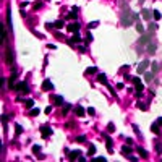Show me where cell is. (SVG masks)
Returning <instances> with one entry per match:
<instances>
[{
	"label": "cell",
	"instance_id": "cell-1",
	"mask_svg": "<svg viewBox=\"0 0 162 162\" xmlns=\"http://www.w3.org/2000/svg\"><path fill=\"white\" fill-rule=\"evenodd\" d=\"M136 19H139V15L138 13H133V12H125L123 15H122V26H130L133 21H136Z\"/></svg>",
	"mask_w": 162,
	"mask_h": 162
},
{
	"label": "cell",
	"instance_id": "cell-2",
	"mask_svg": "<svg viewBox=\"0 0 162 162\" xmlns=\"http://www.w3.org/2000/svg\"><path fill=\"white\" fill-rule=\"evenodd\" d=\"M133 83H135V89H136V96H141V93H143V89H144V86H143V83H141V80L139 78H133Z\"/></svg>",
	"mask_w": 162,
	"mask_h": 162
},
{
	"label": "cell",
	"instance_id": "cell-3",
	"mask_svg": "<svg viewBox=\"0 0 162 162\" xmlns=\"http://www.w3.org/2000/svg\"><path fill=\"white\" fill-rule=\"evenodd\" d=\"M15 91H18V93H21V94H26V93H29L28 83H24V81H21V83H16V88H15Z\"/></svg>",
	"mask_w": 162,
	"mask_h": 162
},
{
	"label": "cell",
	"instance_id": "cell-4",
	"mask_svg": "<svg viewBox=\"0 0 162 162\" xmlns=\"http://www.w3.org/2000/svg\"><path fill=\"white\" fill-rule=\"evenodd\" d=\"M16 76H18V75H16V71H13L12 76L8 78V88H10V89H15V88H16Z\"/></svg>",
	"mask_w": 162,
	"mask_h": 162
},
{
	"label": "cell",
	"instance_id": "cell-5",
	"mask_svg": "<svg viewBox=\"0 0 162 162\" xmlns=\"http://www.w3.org/2000/svg\"><path fill=\"white\" fill-rule=\"evenodd\" d=\"M149 65H151V63H149V60H143V62H141V63L138 65V75H143Z\"/></svg>",
	"mask_w": 162,
	"mask_h": 162
},
{
	"label": "cell",
	"instance_id": "cell-6",
	"mask_svg": "<svg viewBox=\"0 0 162 162\" xmlns=\"http://www.w3.org/2000/svg\"><path fill=\"white\" fill-rule=\"evenodd\" d=\"M52 135V128L50 127H42L41 128V136L42 138H47V136H50Z\"/></svg>",
	"mask_w": 162,
	"mask_h": 162
},
{
	"label": "cell",
	"instance_id": "cell-7",
	"mask_svg": "<svg viewBox=\"0 0 162 162\" xmlns=\"http://www.w3.org/2000/svg\"><path fill=\"white\" fill-rule=\"evenodd\" d=\"M66 28H68V31H71V32H78V31H80V28H81V24L75 21V23L68 24V26H66Z\"/></svg>",
	"mask_w": 162,
	"mask_h": 162
},
{
	"label": "cell",
	"instance_id": "cell-8",
	"mask_svg": "<svg viewBox=\"0 0 162 162\" xmlns=\"http://www.w3.org/2000/svg\"><path fill=\"white\" fill-rule=\"evenodd\" d=\"M5 62H7L8 65H12V63H13V52H12V49H7V55H5Z\"/></svg>",
	"mask_w": 162,
	"mask_h": 162
},
{
	"label": "cell",
	"instance_id": "cell-9",
	"mask_svg": "<svg viewBox=\"0 0 162 162\" xmlns=\"http://www.w3.org/2000/svg\"><path fill=\"white\" fill-rule=\"evenodd\" d=\"M52 89H54V84H52L49 80H46L42 83V91H52Z\"/></svg>",
	"mask_w": 162,
	"mask_h": 162
},
{
	"label": "cell",
	"instance_id": "cell-10",
	"mask_svg": "<svg viewBox=\"0 0 162 162\" xmlns=\"http://www.w3.org/2000/svg\"><path fill=\"white\" fill-rule=\"evenodd\" d=\"M52 99H54L55 105H65V104H63V97L62 96H54Z\"/></svg>",
	"mask_w": 162,
	"mask_h": 162
},
{
	"label": "cell",
	"instance_id": "cell-11",
	"mask_svg": "<svg viewBox=\"0 0 162 162\" xmlns=\"http://www.w3.org/2000/svg\"><path fill=\"white\" fill-rule=\"evenodd\" d=\"M130 152H131V144H125V146L122 147V154L127 156V154H130Z\"/></svg>",
	"mask_w": 162,
	"mask_h": 162
},
{
	"label": "cell",
	"instance_id": "cell-12",
	"mask_svg": "<svg viewBox=\"0 0 162 162\" xmlns=\"http://www.w3.org/2000/svg\"><path fill=\"white\" fill-rule=\"evenodd\" d=\"M141 16H143V18L146 19V21H149V19H151V12H149V10H146V8H144L143 12H141Z\"/></svg>",
	"mask_w": 162,
	"mask_h": 162
},
{
	"label": "cell",
	"instance_id": "cell-13",
	"mask_svg": "<svg viewBox=\"0 0 162 162\" xmlns=\"http://www.w3.org/2000/svg\"><path fill=\"white\" fill-rule=\"evenodd\" d=\"M75 112H76V115H78V117H84V109L81 107V105H76Z\"/></svg>",
	"mask_w": 162,
	"mask_h": 162
},
{
	"label": "cell",
	"instance_id": "cell-14",
	"mask_svg": "<svg viewBox=\"0 0 162 162\" xmlns=\"http://www.w3.org/2000/svg\"><path fill=\"white\" fill-rule=\"evenodd\" d=\"M97 81H99V83H102V84H105V86L109 84V83H107V76H105V75H102V73L97 76Z\"/></svg>",
	"mask_w": 162,
	"mask_h": 162
},
{
	"label": "cell",
	"instance_id": "cell-15",
	"mask_svg": "<svg viewBox=\"0 0 162 162\" xmlns=\"http://www.w3.org/2000/svg\"><path fill=\"white\" fill-rule=\"evenodd\" d=\"M76 12H78V8L75 7L73 10H71V12H70L68 15H66V18H68V19H73V18H76Z\"/></svg>",
	"mask_w": 162,
	"mask_h": 162
},
{
	"label": "cell",
	"instance_id": "cell-16",
	"mask_svg": "<svg viewBox=\"0 0 162 162\" xmlns=\"http://www.w3.org/2000/svg\"><path fill=\"white\" fill-rule=\"evenodd\" d=\"M81 156V151H71V152H70V159H78Z\"/></svg>",
	"mask_w": 162,
	"mask_h": 162
},
{
	"label": "cell",
	"instance_id": "cell-17",
	"mask_svg": "<svg viewBox=\"0 0 162 162\" xmlns=\"http://www.w3.org/2000/svg\"><path fill=\"white\" fill-rule=\"evenodd\" d=\"M149 41H151V37H149V34H144L143 37L139 39V44H149Z\"/></svg>",
	"mask_w": 162,
	"mask_h": 162
},
{
	"label": "cell",
	"instance_id": "cell-18",
	"mask_svg": "<svg viewBox=\"0 0 162 162\" xmlns=\"http://www.w3.org/2000/svg\"><path fill=\"white\" fill-rule=\"evenodd\" d=\"M151 131H152L154 135H159V123H157V122L151 125Z\"/></svg>",
	"mask_w": 162,
	"mask_h": 162
},
{
	"label": "cell",
	"instance_id": "cell-19",
	"mask_svg": "<svg viewBox=\"0 0 162 162\" xmlns=\"http://www.w3.org/2000/svg\"><path fill=\"white\" fill-rule=\"evenodd\" d=\"M63 26H65V23H63L62 19H58V21H55V23H54V28H55V29H62Z\"/></svg>",
	"mask_w": 162,
	"mask_h": 162
},
{
	"label": "cell",
	"instance_id": "cell-20",
	"mask_svg": "<svg viewBox=\"0 0 162 162\" xmlns=\"http://www.w3.org/2000/svg\"><path fill=\"white\" fill-rule=\"evenodd\" d=\"M136 31H138V32H141V34H144V26H143L141 23H139V21L136 23Z\"/></svg>",
	"mask_w": 162,
	"mask_h": 162
},
{
	"label": "cell",
	"instance_id": "cell-21",
	"mask_svg": "<svg viewBox=\"0 0 162 162\" xmlns=\"http://www.w3.org/2000/svg\"><path fill=\"white\" fill-rule=\"evenodd\" d=\"M39 112H41V110H39L37 107H36V109H31V110H29V115H31V117H37Z\"/></svg>",
	"mask_w": 162,
	"mask_h": 162
},
{
	"label": "cell",
	"instance_id": "cell-22",
	"mask_svg": "<svg viewBox=\"0 0 162 162\" xmlns=\"http://www.w3.org/2000/svg\"><path fill=\"white\" fill-rule=\"evenodd\" d=\"M105 146H107V151H109V152H112V139H110V138H107Z\"/></svg>",
	"mask_w": 162,
	"mask_h": 162
},
{
	"label": "cell",
	"instance_id": "cell-23",
	"mask_svg": "<svg viewBox=\"0 0 162 162\" xmlns=\"http://www.w3.org/2000/svg\"><path fill=\"white\" fill-rule=\"evenodd\" d=\"M152 73H144V81H146V83H151V81H152Z\"/></svg>",
	"mask_w": 162,
	"mask_h": 162
},
{
	"label": "cell",
	"instance_id": "cell-24",
	"mask_svg": "<svg viewBox=\"0 0 162 162\" xmlns=\"http://www.w3.org/2000/svg\"><path fill=\"white\" fill-rule=\"evenodd\" d=\"M86 73H89V75H94V73H97V68H96V66H89V68L86 70Z\"/></svg>",
	"mask_w": 162,
	"mask_h": 162
},
{
	"label": "cell",
	"instance_id": "cell-25",
	"mask_svg": "<svg viewBox=\"0 0 162 162\" xmlns=\"http://www.w3.org/2000/svg\"><path fill=\"white\" fill-rule=\"evenodd\" d=\"M154 50H156V44H147V52H151V54H154Z\"/></svg>",
	"mask_w": 162,
	"mask_h": 162
},
{
	"label": "cell",
	"instance_id": "cell-26",
	"mask_svg": "<svg viewBox=\"0 0 162 162\" xmlns=\"http://www.w3.org/2000/svg\"><path fill=\"white\" fill-rule=\"evenodd\" d=\"M138 152H139V154H141V157H144V159L147 157V151H144L143 147H138Z\"/></svg>",
	"mask_w": 162,
	"mask_h": 162
},
{
	"label": "cell",
	"instance_id": "cell-27",
	"mask_svg": "<svg viewBox=\"0 0 162 162\" xmlns=\"http://www.w3.org/2000/svg\"><path fill=\"white\" fill-rule=\"evenodd\" d=\"M96 154V146L94 144H89V156H94Z\"/></svg>",
	"mask_w": 162,
	"mask_h": 162
},
{
	"label": "cell",
	"instance_id": "cell-28",
	"mask_svg": "<svg viewBox=\"0 0 162 162\" xmlns=\"http://www.w3.org/2000/svg\"><path fill=\"white\" fill-rule=\"evenodd\" d=\"M159 70H161V63L154 62V63H152V71H159Z\"/></svg>",
	"mask_w": 162,
	"mask_h": 162
},
{
	"label": "cell",
	"instance_id": "cell-29",
	"mask_svg": "<svg viewBox=\"0 0 162 162\" xmlns=\"http://www.w3.org/2000/svg\"><path fill=\"white\" fill-rule=\"evenodd\" d=\"M32 105H34V100H32V99H28L26 100V107L28 109H32Z\"/></svg>",
	"mask_w": 162,
	"mask_h": 162
},
{
	"label": "cell",
	"instance_id": "cell-30",
	"mask_svg": "<svg viewBox=\"0 0 162 162\" xmlns=\"http://www.w3.org/2000/svg\"><path fill=\"white\" fill-rule=\"evenodd\" d=\"M152 13H154V18H156V19H161V18H162V15H161V12H159V10H154Z\"/></svg>",
	"mask_w": 162,
	"mask_h": 162
},
{
	"label": "cell",
	"instance_id": "cell-31",
	"mask_svg": "<svg viewBox=\"0 0 162 162\" xmlns=\"http://www.w3.org/2000/svg\"><path fill=\"white\" fill-rule=\"evenodd\" d=\"M157 28H159V26H157V23H151V24H149V31H156Z\"/></svg>",
	"mask_w": 162,
	"mask_h": 162
},
{
	"label": "cell",
	"instance_id": "cell-32",
	"mask_svg": "<svg viewBox=\"0 0 162 162\" xmlns=\"http://www.w3.org/2000/svg\"><path fill=\"white\" fill-rule=\"evenodd\" d=\"M113 130H115L113 123H109V125H107V131H109V133H113Z\"/></svg>",
	"mask_w": 162,
	"mask_h": 162
},
{
	"label": "cell",
	"instance_id": "cell-33",
	"mask_svg": "<svg viewBox=\"0 0 162 162\" xmlns=\"http://www.w3.org/2000/svg\"><path fill=\"white\" fill-rule=\"evenodd\" d=\"M16 136H18V135H21V131H23V128H21V125H18V123H16Z\"/></svg>",
	"mask_w": 162,
	"mask_h": 162
},
{
	"label": "cell",
	"instance_id": "cell-34",
	"mask_svg": "<svg viewBox=\"0 0 162 162\" xmlns=\"http://www.w3.org/2000/svg\"><path fill=\"white\" fill-rule=\"evenodd\" d=\"M136 107H138V109H141V110H146V109H147L146 105L143 104V102H138V104H136Z\"/></svg>",
	"mask_w": 162,
	"mask_h": 162
},
{
	"label": "cell",
	"instance_id": "cell-35",
	"mask_svg": "<svg viewBox=\"0 0 162 162\" xmlns=\"http://www.w3.org/2000/svg\"><path fill=\"white\" fill-rule=\"evenodd\" d=\"M93 161H94V162H99V161H100V162H105V157H104V156H100V157H94Z\"/></svg>",
	"mask_w": 162,
	"mask_h": 162
},
{
	"label": "cell",
	"instance_id": "cell-36",
	"mask_svg": "<svg viewBox=\"0 0 162 162\" xmlns=\"http://www.w3.org/2000/svg\"><path fill=\"white\" fill-rule=\"evenodd\" d=\"M156 151H157L159 154L162 152V143H157V144H156Z\"/></svg>",
	"mask_w": 162,
	"mask_h": 162
},
{
	"label": "cell",
	"instance_id": "cell-37",
	"mask_svg": "<svg viewBox=\"0 0 162 162\" xmlns=\"http://www.w3.org/2000/svg\"><path fill=\"white\" fill-rule=\"evenodd\" d=\"M68 110H70V104H65V105H63V115H66Z\"/></svg>",
	"mask_w": 162,
	"mask_h": 162
},
{
	"label": "cell",
	"instance_id": "cell-38",
	"mask_svg": "<svg viewBox=\"0 0 162 162\" xmlns=\"http://www.w3.org/2000/svg\"><path fill=\"white\" fill-rule=\"evenodd\" d=\"M125 157H127V159H130V161H133V162H136V161H138V157H135V156H130V154H127Z\"/></svg>",
	"mask_w": 162,
	"mask_h": 162
},
{
	"label": "cell",
	"instance_id": "cell-39",
	"mask_svg": "<svg viewBox=\"0 0 162 162\" xmlns=\"http://www.w3.org/2000/svg\"><path fill=\"white\" fill-rule=\"evenodd\" d=\"M96 26H97V21H93V23H89V24H88V28H89V29H94Z\"/></svg>",
	"mask_w": 162,
	"mask_h": 162
},
{
	"label": "cell",
	"instance_id": "cell-40",
	"mask_svg": "<svg viewBox=\"0 0 162 162\" xmlns=\"http://www.w3.org/2000/svg\"><path fill=\"white\" fill-rule=\"evenodd\" d=\"M39 151H41V146L34 144V146H32V152H39Z\"/></svg>",
	"mask_w": 162,
	"mask_h": 162
},
{
	"label": "cell",
	"instance_id": "cell-41",
	"mask_svg": "<svg viewBox=\"0 0 162 162\" xmlns=\"http://www.w3.org/2000/svg\"><path fill=\"white\" fill-rule=\"evenodd\" d=\"M76 141H78V143H84V141H86V138H84V136H78V138H76Z\"/></svg>",
	"mask_w": 162,
	"mask_h": 162
},
{
	"label": "cell",
	"instance_id": "cell-42",
	"mask_svg": "<svg viewBox=\"0 0 162 162\" xmlns=\"http://www.w3.org/2000/svg\"><path fill=\"white\" fill-rule=\"evenodd\" d=\"M73 41H75V42H81V37H80L78 34H75V36H73Z\"/></svg>",
	"mask_w": 162,
	"mask_h": 162
},
{
	"label": "cell",
	"instance_id": "cell-43",
	"mask_svg": "<svg viewBox=\"0 0 162 162\" xmlns=\"http://www.w3.org/2000/svg\"><path fill=\"white\" fill-rule=\"evenodd\" d=\"M88 113H89V115H94V113H96V110H94L93 107H89V109H88Z\"/></svg>",
	"mask_w": 162,
	"mask_h": 162
},
{
	"label": "cell",
	"instance_id": "cell-44",
	"mask_svg": "<svg viewBox=\"0 0 162 162\" xmlns=\"http://www.w3.org/2000/svg\"><path fill=\"white\" fill-rule=\"evenodd\" d=\"M133 130H135V133H136V135H141V133H139V128H138V125H133Z\"/></svg>",
	"mask_w": 162,
	"mask_h": 162
},
{
	"label": "cell",
	"instance_id": "cell-45",
	"mask_svg": "<svg viewBox=\"0 0 162 162\" xmlns=\"http://www.w3.org/2000/svg\"><path fill=\"white\" fill-rule=\"evenodd\" d=\"M91 41H93V36L88 32V36H86V42H91Z\"/></svg>",
	"mask_w": 162,
	"mask_h": 162
},
{
	"label": "cell",
	"instance_id": "cell-46",
	"mask_svg": "<svg viewBox=\"0 0 162 162\" xmlns=\"http://www.w3.org/2000/svg\"><path fill=\"white\" fill-rule=\"evenodd\" d=\"M28 5H29V2H23V3L19 5V8H21V10H23V8H24V7H28Z\"/></svg>",
	"mask_w": 162,
	"mask_h": 162
},
{
	"label": "cell",
	"instance_id": "cell-47",
	"mask_svg": "<svg viewBox=\"0 0 162 162\" xmlns=\"http://www.w3.org/2000/svg\"><path fill=\"white\" fill-rule=\"evenodd\" d=\"M46 28L47 29H52V28H54V23H46Z\"/></svg>",
	"mask_w": 162,
	"mask_h": 162
},
{
	"label": "cell",
	"instance_id": "cell-48",
	"mask_svg": "<svg viewBox=\"0 0 162 162\" xmlns=\"http://www.w3.org/2000/svg\"><path fill=\"white\" fill-rule=\"evenodd\" d=\"M2 122H3V123H7V122H8V115H2Z\"/></svg>",
	"mask_w": 162,
	"mask_h": 162
},
{
	"label": "cell",
	"instance_id": "cell-49",
	"mask_svg": "<svg viewBox=\"0 0 162 162\" xmlns=\"http://www.w3.org/2000/svg\"><path fill=\"white\" fill-rule=\"evenodd\" d=\"M32 7H34V10H36V8H41V2H37V3H34Z\"/></svg>",
	"mask_w": 162,
	"mask_h": 162
},
{
	"label": "cell",
	"instance_id": "cell-50",
	"mask_svg": "<svg viewBox=\"0 0 162 162\" xmlns=\"http://www.w3.org/2000/svg\"><path fill=\"white\" fill-rule=\"evenodd\" d=\"M50 112H52V107H47V109H46V113H47V115H49Z\"/></svg>",
	"mask_w": 162,
	"mask_h": 162
},
{
	"label": "cell",
	"instance_id": "cell-51",
	"mask_svg": "<svg viewBox=\"0 0 162 162\" xmlns=\"http://www.w3.org/2000/svg\"><path fill=\"white\" fill-rule=\"evenodd\" d=\"M157 123H159V125H162V117H161V118H157Z\"/></svg>",
	"mask_w": 162,
	"mask_h": 162
},
{
	"label": "cell",
	"instance_id": "cell-52",
	"mask_svg": "<svg viewBox=\"0 0 162 162\" xmlns=\"http://www.w3.org/2000/svg\"><path fill=\"white\" fill-rule=\"evenodd\" d=\"M143 2H144V0H139V3H143Z\"/></svg>",
	"mask_w": 162,
	"mask_h": 162
}]
</instances>
